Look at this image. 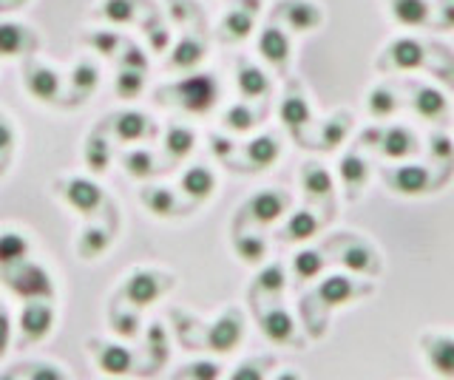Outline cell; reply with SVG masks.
Here are the masks:
<instances>
[{"label": "cell", "mask_w": 454, "mask_h": 380, "mask_svg": "<svg viewBox=\"0 0 454 380\" xmlns=\"http://www.w3.org/2000/svg\"><path fill=\"white\" fill-rule=\"evenodd\" d=\"M210 151L216 153L219 159H227V157H231V153L236 151V143H233V139H227V136L213 134V136H210Z\"/></svg>", "instance_id": "obj_57"}, {"label": "cell", "mask_w": 454, "mask_h": 380, "mask_svg": "<svg viewBox=\"0 0 454 380\" xmlns=\"http://www.w3.org/2000/svg\"><path fill=\"white\" fill-rule=\"evenodd\" d=\"M301 188L309 202H330L335 193L333 174L321 162H304L301 165Z\"/></svg>", "instance_id": "obj_30"}, {"label": "cell", "mask_w": 454, "mask_h": 380, "mask_svg": "<svg viewBox=\"0 0 454 380\" xmlns=\"http://www.w3.org/2000/svg\"><path fill=\"white\" fill-rule=\"evenodd\" d=\"M103 128L108 134H114L120 139V143H145V139H156L160 128H156V122L145 114V111H134V108H125V111H117V114H111L108 122H103Z\"/></svg>", "instance_id": "obj_12"}, {"label": "cell", "mask_w": 454, "mask_h": 380, "mask_svg": "<svg viewBox=\"0 0 454 380\" xmlns=\"http://www.w3.org/2000/svg\"><path fill=\"white\" fill-rule=\"evenodd\" d=\"M330 247H338V252L333 256V261H338L347 273L366 275V278H375V275L380 273L378 252L372 250V244H366L364 238L340 236V238H335V242H333Z\"/></svg>", "instance_id": "obj_11"}, {"label": "cell", "mask_w": 454, "mask_h": 380, "mask_svg": "<svg viewBox=\"0 0 454 380\" xmlns=\"http://www.w3.org/2000/svg\"><path fill=\"white\" fill-rule=\"evenodd\" d=\"M259 330L270 344L278 346H304L298 337L295 318L290 315V309H284L281 304H270L259 309Z\"/></svg>", "instance_id": "obj_14"}, {"label": "cell", "mask_w": 454, "mask_h": 380, "mask_svg": "<svg viewBox=\"0 0 454 380\" xmlns=\"http://www.w3.org/2000/svg\"><path fill=\"white\" fill-rule=\"evenodd\" d=\"M18 330H20V346H32V344L46 341L49 332L54 330L51 301H23Z\"/></svg>", "instance_id": "obj_13"}, {"label": "cell", "mask_w": 454, "mask_h": 380, "mask_svg": "<svg viewBox=\"0 0 454 380\" xmlns=\"http://www.w3.org/2000/svg\"><path fill=\"white\" fill-rule=\"evenodd\" d=\"M338 176H340V182H344L349 199H355V196L369 185V162L361 157L358 151H349L338 162Z\"/></svg>", "instance_id": "obj_32"}, {"label": "cell", "mask_w": 454, "mask_h": 380, "mask_svg": "<svg viewBox=\"0 0 454 380\" xmlns=\"http://www.w3.org/2000/svg\"><path fill=\"white\" fill-rule=\"evenodd\" d=\"M222 100V82L210 72H188L168 86L156 89V103L193 117H207Z\"/></svg>", "instance_id": "obj_2"}, {"label": "cell", "mask_w": 454, "mask_h": 380, "mask_svg": "<svg viewBox=\"0 0 454 380\" xmlns=\"http://www.w3.org/2000/svg\"><path fill=\"white\" fill-rule=\"evenodd\" d=\"M9 344H12V318H9V309L0 304V358L6 355Z\"/></svg>", "instance_id": "obj_56"}, {"label": "cell", "mask_w": 454, "mask_h": 380, "mask_svg": "<svg viewBox=\"0 0 454 380\" xmlns=\"http://www.w3.org/2000/svg\"><path fill=\"white\" fill-rule=\"evenodd\" d=\"M0 380H18V372H4V375H0Z\"/></svg>", "instance_id": "obj_61"}, {"label": "cell", "mask_w": 454, "mask_h": 380, "mask_svg": "<svg viewBox=\"0 0 454 380\" xmlns=\"http://www.w3.org/2000/svg\"><path fill=\"white\" fill-rule=\"evenodd\" d=\"M392 18L401 26H426L432 18L429 0H392Z\"/></svg>", "instance_id": "obj_45"}, {"label": "cell", "mask_w": 454, "mask_h": 380, "mask_svg": "<svg viewBox=\"0 0 454 380\" xmlns=\"http://www.w3.org/2000/svg\"><path fill=\"white\" fill-rule=\"evenodd\" d=\"M207 58V43L202 35H193V32H184L174 46L168 49V60L165 68L168 72H182L188 74L193 68H199Z\"/></svg>", "instance_id": "obj_17"}, {"label": "cell", "mask_w": 454, "mask_h": 380, "mask_svg": "<svg viewBox=\"0 0 454 380\" xmlns=\"http://www.w3.org/2000/svg\"><path fill=\"white\" fill-rule=\"evenodd\" d=\"M145 349H148V369H142L139 375H156L162 369V366L168 363L170 358V337H168V330H165V323L160 321H153L151 327H148V335H145Z\"/></svg>", "instance_id": "obj_35"}, {"label": "cell", "mask_w": 454, "mask_h": 380, "mask_svg": "<svg viewBox=\"0 0 454 380\" xmlns=\"http://www.w3.org/2000/svg\"><path fill=\"white\" fill-rule=\"evenodd\" d=\"M366 111L378 120H387L397 111V94L389 86H375L366 97Z\"/></svg>", "instance_id": "obj_49"}, {"label": "cell", "mask_w": 454, "mask_h": 380, "mask_svg": "<svg viewBox=\"0 0 454 380\" xmlns=\"http://www.w3.org/2000/svg\"><path fill=\"white\" fill-rule=\"evenodd\" d=\"M326 264H330L326 250L304 247V250H298L293 256V275H295V281H301V284H304V281L318 278L326 270Z\"/></svg>", "instance_id": "obj_40"}, {"label": "cell", "mask_w": 454, "mask_h": 380, "mask_svg": "<svg viewBox=\"0 0 454 380\" xmlns=\"http://www.w3.org/2000/svg\"><path fill=\"white\" fill-rule=\"evenodd\" d=\"M196 131L191 128V125L184 122H170L165 128V136H162V151H165V159L168 162H184L191 157V153L196 151Z\"/></svg>", "instance_id": "obj_26"}, {"label": "cell", "mask_w": 454, "mask_h": 380, "mask_svg": "<svg viewBox=\"0 0 454 380\" xmlns=\"http://www.w3.org/2000/svg\"><path fill=\"white\" fill-rule=\"evenodd\" d=\"M284 290H287V270H284V264H267L264 270L255 275L253 292H262L267 299H278Z\"/></svg>", "instance_id": "obj_48"}, {"label": "cell", "mask_w": 454, "mask_h": 380, "mask_svg": "<svg viewBox=\"0 0 454 380\" xmlns=\"http://www.w3.org/2000/svg\"><path fill=\"white\" fill-rule=\"evenodd\" d=\"M0 281H4V287L12 295H18L20 301H54V295H57V284L51 273L32 259L9 267V270H0Z\"/></svg>", "instance_id": "obj_3"}, {"label": "cell", "mask_w": 454, "mask_h": 380, "mask_svg": "<svg viewBox=\"0 0 454 380\" xmlns=\"http://www.w3.org/2000/svg\"><path fill=\"white\" fill-rule=\"evenodd\" d=\"M241 151H245V159L250 162V171H267L281 159V139L276 134H259L247 139V145Z\"/></svg>", "instance_id": "obj_27"}, {"label": "cell", "mask_w": 454, "mask_h": 380, "mask_svg": "<svg viewBox=\"0 0 454 380\" xmlns=\"http://www.w3.org/2000/svg\"><path fill=\"white\" fill-rule=\"evenodd\" d=\"M290 193L281 188H264L259 193H253L250 199L241 205L239 216H236V228L239 224H255V228H270V224L281 221L284 216L290 213Z\"/></svg>", "instance_id": "obj_6"}, {"label": "cell", "mask_w": 454, "mask_h": 380, "mask_svg": "<svg viewBox=\"0 0 454 380\" xmlns=\"http://www.w3.org/2000/svg\"><path fill=\"white\" fill-rule=\"evenodd\" d=\"M122 171L137 179V182H148L151 176L160 174V165H156V157H153V151L148 148H131V151H125L122 157Z\"/></svg>", "instance_id": "obj_41"}, {"label": "cell", "mask_w": 454, "mask_h": 380, "mask_svg": "<svg viewBox=\"0 0 454 380\" xmlns=\"http://www.w3.org/2000/svg\"><path fill=\"white\" fill-rule=\"evenodd\" d=\"M349 128H352V114H349V111H338V114L326 117L321 122V131H318V143L316 145L321 151H335L349 136Z\"/></svg>", "instance_id": "obj_42"}, {"label": "cell", "mask_w": 454, "mask_h": 380, "mask_svg": "<svg viewBox=\"0 0 454 380\" xmlns=\"http://www.w3.org/2000/svg\"><path fill=\"white\" fill-rule=\"evenodd\" d=\"M273 366H276V358H270V355H262V358H247V361H241L231 380H267V375L273 372Z\"/></svg>", "instance_id": "obj_50"}, {"label": "cell", "mask_w": 454, "mask_h": 380, "mask_svg": "<svg viewBox=\"0 0 454 380\" xmlns=\"http://www.w3.org/2000/svg\"><path fill=\"white\" fill-rule=\"evenodd\" d=\"M267 250H270L267 238L262 233H255V230H236V236H233V252H236L239 261L255 267V264H262L267 259Z\"/></svg>", "instance_id": "obj_38"}, {"label": "cell", "mask_w": 454, "mask_h": 380, "mask_svg": "<svg viewBox=\"0 0 454 380\" xmlns=\"http://www.w3.org/2000/svg\"><path fill=\"white\" fill-rule=\"evenodd\" d=\"M26 4H28V0H6V4L0 6V12H4V9H23Z\"/></svg>", "instance_id": "obj_59"}, {"label": "cell", "mask_w": 454, "mask_h": 380, "mask_svg": "<svg viewBox=\"0 0 454 380\" xmlns=\"http://www.w3.org/2000/svg\"><path fill=\"white\" fill-rule=\"evenodd\" d=\"M145 37H148V49L156 51V54H162V51L170 49V29L160 18H153V26L151 23L145 26Z\"/></svg>", "instance_id": "obj_54"}, {"label": "cell", "mask_w": 454, "mask_h": 380, "mask_svg": "<svg viewBox=\"0 0 454 380\" xmlns=\"http://www.w3.org/2000/svg\"><path fill=\"white\" fill-rule=\"evenodd\" d=\"M380 179L389 190L401 193V196H426L443 185V176H437L429 165H418V162L383 167Z\"/></svg>", "instance_id": "obj_7"}, {"label": "cell", "mask_w": 454, "mask_h": 380, "mask_svg": "<svg viewBox=\"0 0 454 380\" xmlns=\"http://www.w3.org/2000/svg\"><path fill=\"white\" fill-rule=\"evenodd\" d=\"M80 40L89 49H94L99 58H108V60H114L120 54V49H122V43H125V37L120 35V32H114L111 26H94V29H89V32H82L80 35Z\"/></svg>", "instance_id": "obj_39"}, {"label": "cell", "mask_w": 454, "mask_h": 380, "mask_svg": "<svg viewBox=\"0 0 454 380\" xmlns=\"http://www.w3.org/2000/svg\"><path fill=\"white\" fill-rule=\"evenodd\" d=\"M276 18H281L290 32L304 35V32H316L324 23V12L312 0H278Z\"/></svg>", "instance_id": "obj_18"}, {"label": "cell", "mask_w": 454, "mask_h": 380, "mask_svg": "<svg viewBox=\"0 0 454 380\" xmlns=\"http://www.w3.org/2000/svg\"><path fill=\"white\" fill-rule=\"evenodd\" d=\"M120 68H134V72H148V51L125 40L120 49Z\"/></svg>", "instance_id": "obj_52"}, {"label": "cell", "mask_w": 454, "mask_h": 380, "mask_svg": "<svg viewBox=\"0 0 454 380\" xmlns=\"http://www.w3.org/2000/svg\"><path fill=\"white\" fill-rule=\"evenodd\" d=\"M224 366L216 361H193L179 372V380H222Z\"/></svg>", "instance_id": "obj_51"}, {"label": "cell", "mask_w": 454, "mask_h": 380, "mask_svg": "<svg viewBox=\"0 0 454 380\" xmlns=\"http://www.w3.org/2000/svg\"><path fill=\"white\" fill-rule=\"evenodd\" d=\"M14 128H12V122L0 114V153H9L12 151V145H14Z\"/></svg>", "instance_id": "obj_58"}, {"label": "cell", "mask_w": 454, "mask_h": 380, "mask_svg": "<svg viewBox=\"0 0 454 380\" xmlns=\"http://www.w3.org/2000/svg\"><path fill=\"white\" fill-rule=\"evenodd\" d=\"M387 60L397 72H418L426 66V49L415 37H397L387 49Z\"/></svg>", "instance_id": "obj_28"}, {"label": "cell", "mask_w": 454, "mask_h": 380, "mask_svg": "<svg viewBox=\"0 0 454 380\" xmlns=\"http://www.w3.org/2000/svg\"><path fill=\"white\" fill-rule=\"evenodd\" d=\"M361 143L364 145H375L378 153L383 159H392V162H401L409 157H418L420 143L411 128L406 125H389V128H369L361 134Z\"/></svg>", "instance_id": "obj_10"}, {"label": "cell", "mask_w": 454, "mask_h": 380, "mask_svg": "<svg viewBox=\"0 0 454 380\" xmlns=\"http://www.w3.org/2000/svg\"><path fill=\"white\" fill-rule=\"evenodd\" d=\"M236 89L245 100H262V97H267L270 89H273V80L267 77L262 66L250 63L247 58H239L236 60Z\"/></svg>", "instance_id": "obj_23"}, {"label": "cell", "mask_w": 454, "mask_h": 380, "mask_svg": "<svg viewBox=\"0 0 454 380\" xmlns=\"http://www.w3.org/2000/svg\"><path fill=\"white\" fill-rule=\"evenodd\" d=\"M429 157L437 165H454V139L446 134H432L429 136Z\"/></svg>", "instance_id": "obj_53"}, {"label": "cell", "mask_w": 454, "mask_h": 380, "mask_svg": "<svg viewBox=\"0 0 454 380\" xmlns=\"http://www.w3.org/2000/svg\"><path fill=\"white\" fill-rule=\"evenodd\" d=\"M99 80H103V74H99V66L91 58H80L74 63V68L68 72L71 91L77 94V100H89V97L99 89Z\"/></svg>", "instance_id": "obj_36"}, {"label": "cell", "mask_w": 454, "mask_h": 380, "mask_svg": "<svg viewBox=\"0 0 454 380\" xmlns=\"http://www.w3.org/2000/svg\"><path fill=\"white\" fill-rule=\"evenodd\" d=\"M174 287H176L174 275L160 273V270H145V267H142V270H134V273L125 275L122 287L117 292V301H122L131 309H145V306L160 301L162 295Z\"/></svg>", "instance_id": "obj_4"}, {"label": "cell", "mask_w": 454, "mask_h": 380, "mask_svg": "<svg viewBox=\"0 0 454 380\" xmlns=\"http://www.w3.org/2000/svg\"><path fill=\"white\" fill-rule=\"evenodd\" d=\"M278 117L284 122V128H287L298 143L304 145V128L312 125V108H309V100L301 94V89H290L281 97Z\"/></svg>", "instance_id": "obj_20"}, {"label": "cell", "mask_w": 454, "mask_h": 380, "mask_svg": "<svg viewBox=\"0 0 454 380\" xmlns=\"http://www.w3.org/2000/svg\"><path fill=\"white\" fill-rule=\"evenodd\" d=\"M411 108H415L420 120L443 122L449 117V97L434 86H420L415 97H411Z\"/></svg>", "instance_id": "obj_31"}, {"label": "cell", "mask_w": 454, "mask_h": 380, "mask_svg": "<svg viewBox=\"0 0 454 380\" xmlns=\"http://www.w3.org/2000/svg\"><path fill=\"white\" fill-rule=\"evenodd\" d=\"M20 77H23V89L32 100L43 105H57L63 97V77L54 72L51 66L43 63L37 54H28L20 63Z\"/></svg>", "instance_id": "obj_9"}, {"label": "cell", "mask_w": 454, "mask_h": 380, "mask_svg": "<svg viewBox=\"0 0 454 380\" xmlns=\"http://www.w3.org/2000/svg\"><path fill=\"white\" fill-rule=\"evenodd\" d=\"M420 349H423V358L434 375H440L443 380H454V335L423 332Z\"/></svg>", "instance_id": "obj_16"}, {"label": "cell", "mask_w": 454, "mask_h": 380, "mask_svg": "<svg viewBox=\"0 0 454 380\" xmlns=\"http://www.w3.org/2000/svg\"><path fill=\"white\" fill-rule=\"evenodd\" d=\"M216 185H219V182H216V174H213V167H207L202 162H193L179 179V190L188 196L191 205L207 202L210 196L216 193Z\"/></svg>", "instance_id": "obj_22"}, {"label": "cell", "mask_w": 454, "mask_h": 380, "mask_svg": "<svg viewBox=\"0 0 454 380\" xmlns=\"http://www.w3.org/2000/svg\"><path fill=\"white\" fill-rule=\"evenodd\" d=\"M54 193L74 210V213L94 219L97 213H103V207L108 202V196L103 193V188L97 185L89 176H63L54 179Z\"/></svg>", "instance_id": "obj_5"}, {"label": "cell", "mask_w": 454, "mask_h": 380, "mask_svg": "<svg viewBox=\"0 0 454 380\" xmlns=\"http://www.w3.org/2000/svg\"><path fill=\"white\" fill-rule=\"evenodd\" d=\"M89 349L94 352L99 372H106L111 377H122V375L134 372L137 358H134V352L125 349L122 344H108V341H97V337H91Z\"/></svg>", "instance_id": "obj_19"}, {"label": "cell", "mask_w": 454, "mask_h": 380, "mask_svg": "<svg viewBox=\"0 0 454 380\" xmlns=\"http://www.w3.org/2000/svg\"><path fill=\"white\" fill-rule=\"evenodd\" d=\"M259 122H262V111L250 108L247 103H233L222 114V128L231 134H250Z\"/></svg>", "instance_id": "obj_44"}, {"label": "cell", "mask_w": 454, "mask_h": 380, "mask_svg": "<svg viewBox=\"0 0 454 380\" xmlns=\"http://www.w3.org/2000/svg\"><path fill=\"white\" fill-rule=\"evenodd\" d=\"M139 199H142V207L156 219H170V216H179L188 210L179 202V196L165 185H145L139 190Z\"/></svg>", "instance_id": "obj_25"}, {"label": "cell", "mask_w": 454, "mask_h": 380, "mask_svg": "<svg viewBox=\"0 0 454 380\" xmlns=\"http://www.w3.org/2000/svg\"><path fill=\"white\" fill-rule=\"evenodd\" d=\"M114 242V228H103V224H89L80 238H77V256L85 261H94L99 259L103 252H108Z\"/></svg>", "instance_id": "obj_37"}, {"label": "cell", "mask_w": 454, "mask_h": 380, "mask_svg": "<svg viewBox=\"0 0 454 380\" xmlns=\"http://www.w3.org/2000/svg\"><path fill=\"white\" fill-rule=\"evenodd\" d=\"M276 380H301V375H298V372H281Z\"/></svg>", "instance_id": "obj_60"}, {"label": "cell", "mask_w": 454, "mask_h": 380, "mask_svg": "<svg viewBox=\"0 0 454 380\" xmlns=\"http://www.w3.org/2000/svg\"><path fill=\"white\" fill-rule=\"evenodd\" d=\"M255 51H259V58L270 68H276V72L284 74L290 68V58H293V43H290L287 29H281L278 23L264 26L259 32V40H255Z\"/></svg>", "instance_id": "obj_15"}, {"label": "cell", "mask_w": 454, "mask_h": 380, "mask_svg": "<svg viewBox=\"0 0 454 380\" xmlns=\"http://www.w3.org/2000/svg\"><path fill=\"white\" fill-rule=\"evenodd\" d=\"M148 86V72H134V68H117L114 74V94L120 100H137V97L145 94Z\"/></svg>", "instance_id": "obj_47"}, {"label": "cell", "mask_w": 454, "mask_h": 380, "mask_svg": "<svg viewBox=\"0 0 454 380\" xmlns=\"http://www.w3.org/2000/svg\"><path fill=\"white\" fill-rule=\"evenodd\" d=\"M108 327L111 332L122 337V341H137L139 330H142V318H139V309H120V306H111V315H108Z\"/></svg>", "instance_id": "obj_46"}, {"label": "cell", "mask_w": 454, "mask_h": 380, "mask_svg": "<svg viewBox=\"0 0 454 380\" xmlns=\"http://www.w3.org/2000/svg\"><path fill=\"white\" fill-rule=\"evenodd\" d=\"M137 6H139L137 0H97V6L91 9V18L108 23L111 29L114 26H134L139 23Z\"/></svg>", "instance_id": "obj_34"}, {"label": "cell", "mask_w": 454, "mask_h": 380, "mask_svg": "<svg viewBox=\"0 0 454 380\" xmlns=\"http://www.w3.org/2000/svg\"><path fill=\"white\" fill-rule=\"evenodd\" d=\"M40 49V37L26 23L0 20V58H28Z\"/></svg>", "instance_id": "obj_21"}, {"label": "cell", "mask_w": 454, "mask_h": 380, "mask_svg": "<svg viewBox=\"0 0 454 380\" xmlns=\"http://www.w3.org/2000/svg\"><path fill=\"white\" fill-rule=\"evenodd\" d=\"M245 332H247V321L245 313L239 306H231L227 313H222L216 321L210 323L205 330L202 341H196L193 346L199 349H207L213 355H231V352L239 349V344L245 341Z\"/></svg>", "instance_id": "obj_8"}, {"label": "cell", "mask_w": 454, "mask_h": 380, "mask_svg": "<svg viewBox=\"0 0 454 380\" xmlns=\"http://www.w3.org/2000/svg\"><path fill=\"white\" fill-rule=\"evenodd\" d=\"M372 295V284H364V281H355L344 273H333L321 278V284L312 290L304 304H301V313L307 321V330L312 337H321L326 330V313L338 306H347L358 299H366Z\"/></svg>", "instance_id": "obj_1"}, {"label": "cell", "mask_w": 454, "mask_h": 380, "mask_svg": "<svg viewBox=\"0 0 454 380\" xmlns=\"http://www.w3.org/2000/svg\"><path fill=\"white\" fill-rule=\"evenodd\" d=\"M253 26H255V15L245 6H233L227 9L219 26H216V37L222 43H241L253 35Z\"/></svg>", "instance_id": "obj_29"}, {"label": "cell", "mask_w": 454, "mask_h": 380, "mask_svg": "<svg viewBox=\"0 0 454 380\" xmlns=\"http://www.w3.org/2000/svg\"><path fill=\"white\" fill-rule=\"evenodd\" d=\"M324 228L321 216L316 213L312 207H298L293 210V213L287 216V221H284L281 228V242L287 244H301V242H309L312 236H318V230Z\"/></svg>", "instance_id": "obj_24"}, {"label": "cell", "mask_w": 454, "mask_h": 380, "mask_svg": "<svg viewBox=\"0 0 454 380\" xmlns=\"http://www.w3.org/2000/svg\"><path fill=\"white\" fill-rule=\"evenodd\" d=\"M32 252V242L20 230H0V270L20 264Z\"/></svg>", "instance_id": "obj_43"}, {"label": "cell", "mask_w": 454, "mask_h": 380, "mask_svg": "<svg viewBox=\"0 0 454 380\" xmlns=\"http://www.w3.org/2000/svg\"><path fill=\"white\" fill-rule=\"evenodd\" d=\"M26 380H68L63 369H57L54 363H26L23 366Z\"/></svg>", "instance_id": "obj_55"}, {"label": "cell", "mask_w": 454, "mask_h": 380, "mask_svg": "<svg viewBox=\"0 0 454 380\" xmlns=\"http://www.w3.org/2000/svg\"><path fill=\"white\" fill-rule=\"evenodd\" d=\"M111 157L114 153H111V143H108V131L103 125H97L82 145V159L89 165L91 174H106L111 167Z\"/></svg>", "instance_id": "obj_33"}]
</instances>
